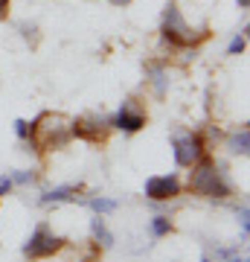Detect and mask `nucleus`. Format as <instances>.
Here are the masks:
<instances>
[{"mask_svg": "<svg viewBox=\"0 0 250 262\" xmlns=\"http://www.w3.org/2000/svg\"><path fill=\"white\" fill-rule=\"evenodd\" d=\"M189 189L195 195H204V198H227L233 195V184L227 178V172L218 160L213 158H201L189 172Z\"/></svg>", "mask_w": 250, "mask_h": 262, "instance_id": "obj_1", "label": "nucleus"}, {"mask_svg": "<svg viewBox=\"0 0 250 262\" xmlns=\"http://www.w3.org/2000/svg\"><path fill=\"white\" fill-rule=\"evenodd\" d=\"M29 140L38 151H56L64 149L67 143L73 140V131H70V120L64 114H41L32 122L29 131Z\"/></svg>", "mask_w": 250, "mask_h": 262, "instance_id": "obj_2", "label": "nucleus"}, {"mask_svg": "<svg viewBox=\"0 0 250 262\" xmlns=\"http://www.w3.org/2000/svg\"><path fill=\"white\" fill-rule=\"evenodd\" d=\"M163 38H166L172 47H198L207 38V29H192L186 24V18L180 15L177 3H169L163 12V27H160Z\"/></svg>", "mask_w": 250, "mask_h": 262, "instance_id": "obj_3", "label": "nucleus"}, {"mask_svg": "<svg viewBox=\"0 0 250 262\" xmlns=\"http://www.w3.org/2000/svg\"><path fill=\"white\" fill-rule=\"evenodd\" d=\"M61 248H64L61 236H56L47 225H38L32 230V236L27 239V245H24V256H29V259H47V256L58 253Z\"/></svg>", "mask_w": 250, "mask_h": 262, "instance_id": "obj_4", "label": "nucleus"}, {"mask_svg": "<svg viewBox=\"0 0 250 262\" xmlns=\"http://www.w3.org/2000/svg\"><path fill=\"white\" fill-rule=\"evenodd\" d=\"M175 163L184 169H192L198 160L207 155V146L201 140V134H192V131H186V134H175Z\"/></svg>", "mask_w": 250, "mask_h": 262, "instance_id": "obj_5", "label": "nucleus"}, {"mask_svg": "<svg viewBox=\"0 0 250 262\" xmlns=\"http://www.w3.org/2000/svg\"><path fill=\"white\" fill-rule=\"evenodd\" d=\"M70 131H73V137L84 143H105L108 131H111V120H105L99 114H84L79 120H70Z\"/></svg>", "mask_w": 250, "mask_h": 262, "instance_id": "obj_6", "label": "nucleus"}, {"mask_svg": "<svg viewBox=\"0 0 250 262\" xmlns=\"http://www.w3.org/2000/svg\"><path fill=\"white\" fill-rule=\"evenodd\" d=\"M146 195L151 201H172L180 195V181L177 175H151L146 181Z\"/></svg>", "mask_w": 250, "mask_h": 262, "instance_id": "obj_7", "label": "nucleus"}, {"mask_svg": "<svg viewBox=\"0 0 250 262\" xmlns=\"http://www.w3.org/2000/svg\"><path fill=\"white\" fill-rule=\"evenodd\" d=\"M143 125H146V114L140 111L131 99L128 102H122V108L111 120V128H120V131H125V134H134V131H140Z\"/></svg>", "mask_w": 250, "mask_h": 262, "instance_id": "obj_8", "label": "nucleus"}, {"mask_svg": "<svg viewBox=\"0 0 250 262\" xmlns=\"http://www.w3.org/2000/svg\"><path fill=\"white\" fill-rule=\"evenodd\" d=\"M146 79H148V84H151L154 96H166V91H169V73H166V67L160 64V61L146 64Z\"/></svg>", "mask_w": 250, "mask_h": 262, "instance_id": "obj_9", "label": "nucleus"}, {"mask_svg": "<svg viewBox=\"0 0 250 262\" xmlns=\"http://www.w3.org/2000/svg\"><path fill=\"white\" fill-rule=\"evenodd\" d=\"M79 189H82V187H76V184L53 187V189H47L44 195H41V204H58V201H70V198L76 201V192H79Z\"/></svg>", "mask_w": 250, "mask_h": 262, "instance_id": "obj_10", "label": "nucleus"}, {"mask_svg": "<svg viewBox=\"0 0 250 262\" xmlns=\"http://www.w3.org/2000/svg\"><path fill=\"white\" fill-rule=\"evenodd\" d=\"M227 149L233 151V155H247L250 151V131L247 128H239V131H233L230 137H227Z\"/></svg>", "mask_w": 250, "mask_h": 262, "instance_id": "obj_11", "label": "nucleus"}, {"mask_svg": "<svg viewBox=\"0 0 250 262\" xmlns=\"http://www.w3.org/2000/svg\"><path fill=\"white\" fill-rule=\"evenodd\" d=\"M90 230H93V239H96V245H102V248H111L113 245V233L105 227V219H90Z\"/></svg>", "mask_w": 250, "mask_h": 262, "instance_id": "obj_12", "label": "nucleus"}, {"mask_svg": "<svg viewBox=\"0 0 250 262\" xmlns=\"http://www.w3.org/2000/svg\"><path fill=\"white\" fill-rule=\"evenodd\" d=\"M84 204L90 207L93 213L96 215H102V213H113V210H117V201H113V198H102V195H93V198H84Z\"/></svg>", "mask_w": 250, "mask_h": 262, "instance_id": "obj_13", "label": "nucleus"}, {"mask_svg": "<svg viewBox=\"0 0 250 262\" xmlns=\"http://www.w3.org/2000/svg\"><path fill=\"white\" fill-rule=\"evenodd\" d=\"M151 233L154 236L172 233V222H169V215H154V219H151Z\"/></svg>", "mask_w": 250, "mask_h": 262, "instance_id": "obj_14", "label": "nucleus"}, {"mask_svg": "<svg viewBox=\"0 0 250 262\" xmlns=\"http://www.w3.org/2000/svg\"><path fill=\"white\" fill-rule=\"evenodd\" d=\"M247 29H241L239 35L230 41V47H227V56H239V53H244V47H247V35H244Z\"/></svg>", "mask_w": 250, "mask_h": 262, "instance_id": "obj_15", "label": "nucleus"}, {"mask_svg": "<svg viewBox=\"0 0 250 262\" xmlns=\"http://www.w3.org/2000/svg\"><path fill=\"white\" fill-rule=\"evenodd\" d=\"M35 181V172L32 169H18V172H12V184H18V187H27Z\"/></svg>", "mask_w": 250, "mask_h": 262, "instance_id": "obj_16", "label": "nucleus"}, {"mask_svg": "<svg viewBox=\"0 0 250 262\" xmlns=\"http://www.w3.org/2000/svg\"><path fill=\"white\" fill-rule=\"evenodd\" d=\"M29 131H32V122H27V120H15V134H18L20 140H29Z\"/></svg>", "mask_w": 250, "mask_h": 262, "instance_id": "obj_17", "label": "nucleus"}, {"mask_svg": "<svg viewBox=\"0 0 250 262\" xmlns=\"http://www.w3.org/2000/svg\"><path fill=\"white\" fill-rule=\"evenodd\" d=\"M12 187H15V184H12V175H3V178H0V198H3V195H9Z\"/></svg>", "mask_w": 250, "mask_h": 262, "instance_id": "obj_18", "label": "nucleus"}, {"mask_svg": "<svg viewBox=\"0 0 250 262\" xmlns=\"http://www.w3.org/2000/svg\"><path fill=\"white\" fill-rule=\"evenodd\" d=\"M239 222H241V233L247 236V227H250V222H247V207L241 204V210H239Z\"/></svg>", "mask_w": 250, "mask_h": 262, "instance_id": "obj_19", "label": "nucleus"}, {"mask_svg": "<svg viewBox=\"0 0 250 262\" xmlns=\"http://www.w3.org/2000/svg\"><path fill=\"white\" fill-rule=\"evenodd\" d=\"M6 12H9V0H0V18H6Z\"/></svg>", "mask_w": 250, "mask_h": 262, "instance_id": "obj_20", "label": "nucleus"}, {"mask_svg": "<svg viewBox=\"0 0 250 262\" xmlns=\"http://www.w3.org/2000/svg\"><path fill=\"white\" fill-rule=\"evenodd\" d=\"M108 3H113V6H128L131 0H108Z\"/></svg>", "mask_w": 250, "mask_h": 262, "instance_id": "obj_21", "label": "nucleus"}, {"mask_svg": "<svg viewBox=\"0 0 250 262\" xmlns=\"http://www.w3.org/2000/svg\"><path fill=\"white\" fill-rule=\"evenodd\" d=\"M236 3H239V9H247L250 6V0H236Z\"/></svg>", "mask_w": 250, "mask_h": 262, "instance_id": "obj_22", "label": "nucleus"}, {"mask_svg": "<svg viewBox=\"0 0 250 262\" xmlns=\"http://www.w3.org/2000/svg\"><path fill=\"white\" fill-rule=\"evenodd\" d=\"M230 262H244V256H230Z\"/></svg>", "mask_w": 250, "mask_h": 262, "instance_id": "obj_23", "label": "nucleus"}, {"mask_svg": "<svg viewBox=\"0 0 250 262\" xmlns=\"http://www.w3.org/2000/svg\"><path fill=\"white\" fill-rule=\"evenodd\" d=\"M201 262H213V259H210V256H204V259H201Z\"/></svg>", "mask_w": 250, "mask_h": 262, "instance_id": "obj_24", "label": "nucleus"}]
</instances>
